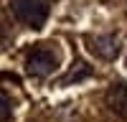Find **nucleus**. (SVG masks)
<instances>
[{"instance_id":"f257e3e1","label":"nucleus","mask_w":127,"mask_h":122,"mask_svg":"<svg viewBox=\"0 0 127 122\" xmlns=\"http://www.w3.org/2000/svg\"><path fill=\"white\" fill-rule=\"evenodd\" d=\"M10 10L20 23L31 28H41L48 15V5L43 0H10Z\"/></svg>"},{"instance_id":"f03ea898","label":"nucleus","mask_w":127,"mask_h":122,"mask_svg":"<svg viewBox=\"0 0 127 122\" xmlns=\"http://www.w3.org/2000/svg\"><path fill=\"white\" fill-rule=\"evenodd\" d=\"M26 66H28V74H33V76H48L51 71L56 69V56H54L51 48L41 46V48H36L33 54L28 56Z\"/></svg>"},{"instance_id":"7ed1b4c3","label":"nucleus","mask_w":127,"mask_h":122,"mask_svg":"<svg viewBox=\"0 0 127 122\" xmlns=\"http://www.w3.org/2000/svg\"><path fill=\"white\" fill-rule=\"evenodd\" d=\"M107 104L117 117L127 120V84L117 81V84H112L107 89Z\"/></svg>"},{"instance_id":"20e7f679","label":"nucleus","mask_w":127,"mask_h":122,"mask_svg":"<svg viewBox=\"0 0 127 122\" xmlns=\"http://www.w3.org/2000/svg\"><path fill=\"white\" fill-rule=\"evenodd\" d=\"M89 43H92V46H89L92 54H97V56H102V59H114V56H117V51H120L114 36H97V38H92Z\"/></svg>"},{"instance_id":"39448f33","label":"nucleus","mask_w":127,"mask_h":122,"mask_svg":"<svg viewBox=\"0 0 127 122\" xmlns=\"http://www.w3.org/2000/svg\"><path fill=\"white\" fill-rule=\"evenodd\" d=\"M0 102H3V122H8L10 120V99L5 92H0Z\"/></svg>"}]
</instances>
